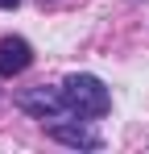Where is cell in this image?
<instances>
[{"instance_id": "1", "label": "cell", "mask_w": 149, "mask_h": 154, "mask_svg": "<svg viewBox=\"0 0 149 154\" xmlns=\"http://www.w3.org/2000/svg\"><path fill=\"white\" fill-rule=\"evenodd\" d=\"M62 92H66L71 112H74V117H83V121L104 117V112L112 108V96H108L104 79L87 75V71H74V75H66V79H62Z\"/></svg>"}, {"instance_id": "2", "label": "cell", "mask_w": 149, "mask_h": 154, "mask_svg": "<svg viewBox=\"0 0 149 154\" xmlns=\"http://www.w3.org/2000/svg\"><path fill=\"white\" fill-rule=\"evenodd\" d=\"M17 108L29 112V117H37V121H58L62 112H71V104H66V92L62 88H25L17 92Z\"/></svg>"}, {"instance_id": "3", "label": "cell", "mask_w": 149, "mask_h": 154, "mask_svg": "<svg viewBox=\"0 0 149 154\" xmlns=\"http://www.w3.org/2000/svg\"><path fill=\"white\" fill-rule=\"evenodd\" d=\"M46 133L54 142H62V146H74V150H99L104 146V137L91 125H83V121H54Z\"/></svg>"}, {"instance_id": "4", "label": "cell", "mask_w": 149, "mask_h": 154, "mask_svg": "<svg viewBox=\"0 0 149 154\" xmlns=\"http://www.w3.org/2000/svg\"><path fill=\"white\" fill-rule=\"evenodd\" d=\"M29 63H33V46H29L25 38H4V42H0V79L21 75Z\"/></svg>"}, {"instance_id": "5", "label": "cell", "mask_w": 149, "mask_h": 154, "mask_svg": "<svg viewBox=\"0 0 149 154\" xmlns=\"http://www.w3.org/2000/svg\"><path fill=\"white\" fill-rule=\"evenodd\" d=\"M17 4H21V0H0V8H17Z\"/></svg>"}]
</instances>
